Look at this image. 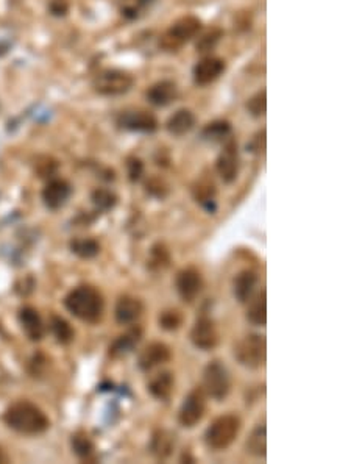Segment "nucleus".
<instances>
[{
  "instance_id": "obj_1",
  "label": "nucleus",
  "mask_w": 351,
  "mask_h": 464,
  "mask_svg": "<svg viewBox=\"0 0 351 464\" xmlns=\"http://www.w3.org/2000/svg\"><path fill=\"white\" fill-rule=\"evenodd\" d=\"M3 421L10 428L22 435H41L50 427L44 411L30 402H17L5 411Z\"/></svg>"
},
{
  "instance_id": "obj_21",
  "label": "nucleus",
  "mask_w": 351,
  "mask_h": 464,
  "mask_svg": "<svg viewBox=\"0 0 351 464\" xmlns=\"http://www.w3.org/2000/svg\"><path fill=\"white\" fill-rule=\"evenodd\" d=\"M141 336H142V330L139 329V327H135V329L124 333V335L119 336L116 341L110 345V355L124 357L130 354V352L136 347L137 343L141 341Z\"/></svg>"
},
{
  "instance_id": "obj_22",
  "label": "nucleus",
  "mask_w": 351,
  "mask_h": 464,
  "mask_svg": "<svg viewBox=\"0 0 351 464\" xmlns=\"http://www.w3.org/2000/svg\"><path fill=\"white\" fill-rule=\"evenodd\" d=\"M174 384L175 382L172 372L164 371L151 378L149 383V391L151 396L158 398V401H167L172 394V391H174Z\"/></svg>"
},
{
  "instance_id": "obj_6",
  "label": "nucleus",
  "mask_w": 351,
  "mask_h": 464,
  "mask_svg": "<svg viewBox=\"0 0 351 464\" xmlns=\"http://www.w3.org/2000/svg\"><path fill=\"white\" fill-rule=\"evenodd\" d=\"M202 27L200 19L195 16H184L172 25V27L165 31L164 36L161 38V45L167 50H177L181 45L189 41L191 38H194L198 30Z\"/></svg>"
},
{
  "instance_id": "obj_14",
  "label": "nucleus",
  "mask_w": 351,
  "mask_h": 464,
  "mask_svg": "<svg viewBox=\"0 0 351 464\" xmlns=\"http://www.w3.org/2000/svg\"><path fill=\"white\" fill-rule=\"evenodd\" d=\"M223 70H225V63L221 60V58L208 57L194 68V80L197 84L204 87V84H209L217 80V78L222 75Z\"/></svg>"
},
{
  "instance_id": "obj_38",
  "label": "nucleus",
  "mask_w": 351,
  "mask_h": 464,
  "mask_svg": "<svg viewBox=\"0 0 351 464\" xmlns=\"http://www.w3.org/2000/svg\"><path fill=\"white\" fill-rule=\"evenodd\" d=\"M49 10L54 16H66L69 11V2L68 0H50Z\"/></svg>"
},
{
  "instance_id": "obj_5",
  "label": "nucleus",
  "mask_w": 351,
  "mask_h": 464,
  "mask_svg": "<svg viewBox=\"0 0 351 464\" xmlns=\"http://www.w3.org/2000/svg\"><path fill=\"white\" fill-rule=\"evenodd\" d=\"M230 374L225 364L218 359L211 361L203 372V391L216 401H223L230 393Z\"/></svg>"
},
{
  "instance_id": "obj_34",
  "label": "nucleus",
  "mask_w": 351,
  "mask_h": 464,
  "mask_svg": "<svg viewBox=\"0 0 351 464\" xmlns=\"http://www.w3.org/2000/svg\"><path fill=\"white\" fill-rule=\"evenodd\" d=\"M247 108L248 111L253 116L260 117L266 114V108H267V102H266V91H261V93H257L256 96L251 97L247 103Z\"/></svg>"
},
{
  "instance_id": "obj_9",
  "label": "nucleus",
  "mask_w": 351,
  "mask_h": 464,
  "mask_svg": "<svg viewBox=\"0 0 351 464\" xmlns=\"http://www.w3.org/2000/svg\"><path fill=\"white\" fill-rule=\"evenodd\" d=\"M191 341L200 350H213L218 344V331L216 329V324L213 319L203 316L197 319L191 330Z\"/></svg>"
},
{
  "instance_id": "obj_26",
  "label": "nucleus",
  "mask_w": 351,
  "mask_h": 464,
  "mask_svg": "<svg viewBox=\"0 0 351 464\" xmlns=\"http://www.w3.org/2000/svg\"><path fill=\"white\" fill-rule=\"evenodd\" d=\"M70 250L75 255H78L80 258H94L96 255L100 252V246H98L97 241L89 239V238H83V239H74L70 243Z\"/></svg>"
},
{
  "instance_id": "obj_28",
  "label": "nucleus",
  "mask_w": 351,
  "mask_h": 464,
  "mask_svg": "<svg viewBox=\"0 0 351 464\" xmlns=\"http://www.w3.org/2000/svg\"><path fill=\"white\" fill-rule=\"evenodd\" d=\"M52 331H54V336L57 338V341L59 344H69L72 339H74V330L69 325L68 321H64L63 317L54 316L52 317Z\"/></svg>"
},
{
  "instance_id": "obj_39",
  "label": "nucleus",
  "mask_w": 351,
  "mask_h": 464,
  "mask_svg": "<svg viewBox=\"0 0 351 464\" xmlns=\"http://www.w3.org/2000/svg\"><path fill=\"white\" fill-rule=\"evenodd\" d=\"M155 2H156V0H137V5L142 6V8H147V6L154 5Z\"/></svg>"
},
{
  "instance_id": "obj_18",
  "label": "nucleus",
  "mask_w": 351,
  "mask_h": 464,
  "mask_svg": "<svg viewBox=\"0 0 351 464\" xmlns=\"http://www.w3.org/2000/svg\"><path fill=\"white\" fill-rule=\"evenodd\" d=\"M177 84L170 80H163L149 89L147 99L155 107H165L177 99Z\"/></svg>"
},
{
  "instance_id": "obj_40",
  "label": "nucleus",
  "mask_w": 351,
  "mask_h": 464,
  "mask_svg": "<svg viewBox=\"0 0 351 464\" xmlns=\"http://www.w3.org/2000/svg\"><path fill=\"white\" fill-rule=\"evenodd\" d=\"M6 461H8V456H6L3 450L0 449V463H6Z\"/></svg>"
},
{
  "instance_id": "obj_24",
  "label": "nucleus",
  "mask_w": 351,
  "mask_h": 464,
  "mask_svg": "<svg viewBox=\"0 0 351 464\" xmlns=\"http://www.w3.org/2000/svg\"><path fill=\"white\" fill-rule=\"evenodd\" d=\"M247 317L251 324L255 325H266L267 322V296L266 291L257 294L253 302L250 304Z\"/></svg>"
},
{
  "instance_id": "obj_25",
  "label": "nucleus",
  "mask_w": 351,
  "mask_h": 464,
  "mask_svg": "<svg viewBox=\"0 0 351 464\" xmlns=\"http://www.w3.org/2000/svg\"><path fill=\"white\" fill-rule=\"evenodd\" d=\"M231 135V126L227 121H214L208 124L207 127L202 130V138L204 141L211 142H218L228 138Z\"/></svg>"
},
{
  "instance_id": "obj_17",
  "label": "nucleus",
  "mask_w": 351,
  "mask_h": 464,
  "mask_svg": "<svg viewBox=\"0 0 351 464\" xmlns=\"http://www.w3.org/2000/svg\"><path fill=\"white\" fill-rule=\"evenodd\" d=\"M19 322L22 325V330L25 335L29 336L31 341H41L44 336V325L41 321V316L38 315V311L31 306H24L19 311Z\"/></svg>"
},
{
  "instance_id": "obj_10",
  "label": "nucleus",
  "mask_w": 351,
  "mask_h": 464,
  "mask_svg": "<svg viewBox=\"0 0 351 464\" xmlns=\"http://www.w3.org/2000/svg\"><path fill=\"white\" fill-rule=\"evenodd\" d=\"M175 285L178 294H180V297L184 300V302L188 304L194 302V300L200 296V292L203 290L202 274L194 269V267H188V269L178 272Z\"/></svg>"
},
{
  "instance_id": "obj_7",
  "label": "nucleus",
  "mask_w": 351,
  "mask_h": 464,
  "mask_svg": "<svg viewBox=\"0 0 351 464\" xmlns=\"http://www.w3.org/2000/svg\"><path fill=\"white\" fill-rule=\"evenodd\" d=\"M133 77L119 69L103 70L94 78V88L103 96H122L133 87Z\"/></svg>"
},
{
  "instance_id": "obj_15",
  "label": "nucleus",
  "mask_w": 351,
  "mask_h": 464,
  "mask_svg": "<svg viewBox=\"0 0 351 464\" xmlns=\"http://www.w3.org/2000/svg\"><path fill=\"white\" fill-rule=\"evenodd\" d=\"M70 185L64 180H52L43 191V200L49 210H58L61 208L66 202H68L70 195Z\"/></svg>"
},
{
  "instance_id": "obj_8",
  "label": "nucleus",
  "mask_w": 351,
  "mask_h": 464,
  "mask_svg": "<svg viewBox=\"0 0 351 464\" xmlns=\"http://www.w3.org/2000/svg\"><path fill=\"white\" fill-rule=\"evenodd\" d=\"M204 411H207V394L202 388H195L184 398L178 413V421L183 427L192 428L203 419Z\"/></svg>"
},
{
  "instance_id": "obj_30",
  "label": "nucleus",
  "mask_w": 351,
  "mask_h": 464,
  "mask_svg": "<svg viewBox=\"0 0 351 464\" xmlns=\"http://www.w3.org/2000/svg\"><path fill=\"white\" fill-rule=\"evenodd\" d=\"M92 204H94L98 210L108 211L117 204V197L111 191H108V189H96V191L92 193Z\"/></svg>"
},
{
  "instance_id": "obj_23",
  "label": "nucleus",
  "mask_w": 351,
  "mask_h": 464,
  "mask_svg": "<svg viewBox=\"0 0 351 464\" xmlns=\"http://www.w3.org/2000/svg\"><path fill=\"white\" fill-rule=\"evenodd\" d=\"M195 126V116L189 110H178L167 121L169 133L174 136H183L189 133Z\"/></svg>"
},
{
  "instance_id": "obj_4",
  "label": "nucleus",
  "mask_w": 351,
  "mask_h": 464,
  "mask_svg": "<svg viewBox=\"0 0 351 464\" xmlns=\"http://www.w3.org/2000/svg\"><path fill=\"white\" fill-rule=\"evenodd\" d=\"M266 338L261 335H247L234 347L237 361L248 369H260L266 363Z\"/></svg>"
},
{
  "instance_id": "obj_27",
  "label": "nucleus",
  "mask_w": 351,
  "mask_h": 464,
  "mask_svg": "<svg viewBox=\"0 0 351 464\" xmlns=\"http://www.w3.org/2000/svg\"><path fill=\"white\" fill-rule=\"evenodd\" d=\"M247 449L251 455L256 456H266L267 442H266V427L260 426L253 430V433L248 437Z\"/></svg>"
},
{
  "instance_id": "obj_19",
  "label": "nucleus",
  "mask_w": 351,
  "mask_h": 464,
  "mask_svg": "<svg viewBox=\"0 0 351 464\" xmlns=\"http://www.w3.org/2000/svg\"><path fill=\"white\" fill-rule=\"evenodd\" d=\"M174 447H175V435L170 433V431L156 430L155 433L151 435L149 449L156 458L160 460L167 458V456H170Z\"/></svg>"
},
{
  "instance_id": "obj_2",
  "label": "nucleus",
  "mask_w": 351,
  "mask_h": 464,
  "mask_svg": "<svg viewBox=\"0 0 351 464\" xmlns=\"http://www.w3.org/2000/svg\"><path fill=\"white\" fill-rule=\"evenodd\" d=\"M64 305L70 315L83 322L96 324L102 319L105 302L102 294L96 287L83 285L72 290L64 299Z\"/></svg>"
},
{
  "instance_id": "obj_16",
  "label": "nucleus",
  "mask_w": 351,
  "mask_h": 464,
  "mask_svg": "<svg viewBox=\"0 0 351 464\" xmlns=\"http://www.w3.org/2000/svg\"><path fill=\"white\" fill-rule=\"evenodd\" d=\"M142 311H144V306H142L141 300L136 297H131V296H124L117 300L114 316L119 324L127 325V324H133L135 321H137V319L141 317Z\"/></svg>"
},
{
  "instance_id": "obj_13",
  "label": "nucleus",
  "mask_w": 351,
  "mask_h": 464,
  "mask_svg": "<svg viewBox=\"0 0 351 464\" xmlns=\"http://www.w3.org/2000/svg\"><path fill=\"white\" fill-rule=\"evenodd\" d=\"M170 359V349L163 343H151L145 347L137 358V364L141 371L149 372L158 368Z\"/></svg>"
},
{
  "instance_id": "obj_31",
  "label": "nucleus",
  "mask_w": 351,
  "mask_h": 464,
  "mask_svg": "<svg viewBox=\"0 0 351 464\" xmlns=\"http://www.w3.org/2000/svg\"><path fill=\"white\" fill-rule=\"evenodd\" d=\"M170 261L169 257V252L167 249L163 244H156L154 246V249L150 252V261H149V266L151 269H164V267H167Z\"/></svg>"
},
{
  "instance_id": "obj_20",
  "label": "nucleus",
  "mask_w": 351,
  "mask_h": 464,
  "mask_svg": "<svg viewBox=\"0 0 351 464\" xmlns=\"http://www.w3.org/2000/svg\"><path fill=\"white\" fill-rule=\"evenodd\" d=\"M256 283H257L256 272L247 269L237 274L233 282V292L236 300H239L241 304L248 302V299L255 291Z\"/></svg>"
},
{
  "instance_id": "obj_12",
  "label": "nucleus",
  "mask_w": 351,
  "mask_h": 464,
  "mask_svg": "<svg viewBox=\"0 0 351 464\" xmlns=\"http://www.w3.org/2000/svg\"><path fill=\"white\" fill-rule=\"evenodd\" d=\"M217 171L225 183H233L239 174V155H237V144L230 141L223 147L217 160Z\"/></svg>"
},
{
  "instance_id": "obj_36",
  "label": "nucleus",
  "mask_w": 351,
  "mask_h": 464,
  "mask_svg": "<svg viewBox=\"0 0 351 464\" xmlns=\"http://www.w3.org/2000/svg\"><path fill=\"white\" fill-rule=\"evenodd\" d=\"M145 188H147V193L156 195V197H164V195L167 194V186H165L160 179H151L150 181H147Z\"/></svg>"
},
{
  "instance_id": "obj_33",
  "label": "nucleus",
  "mask_w": 351,
  "mask_h": 464,
  "mask_svg": "<svg viewBox=\"0 0 351 464\" xmlns=\"http://www.w3.org/2000/svg\"><path fill=\"white\" fill-rule=\"evenodd\" d=\"M221 38H222V30H218V29L211 30V31H208V33H204L200 39H198L197 49L200 52L213 50Z\"/></svg>"
},
{
  "instance_id": "obj_3",
  "label": "nucleus",
  "mask_w": 351,
  "mask_h": 464,
  "mask_svg": "<svg viewBox=\"0 0 351 464\" xmlns=\"http://www.w3.org/2000/svg\"><path fill=\"white\" fill-rule=\"evenodd\" d=\"M241 421L234 414L221 416L211 424L204 435V441L213 450H225L230 447L239 435Z\"/></svg>"
},
{
  "instance_id": "obj_11",
  "label": "nucleus",
  "mask_w": 351,
  "mask_h": 464,
  "mask_svg": "<svg viewBox=\"0 0 351 464\" xmlns=\"http://www.w3.org/2000/svg\"><path fill=\"white\" fill-rule=\"evenodd\" d=\"M119 126L130 132L154 133L158 128V121L147 111H127L119 117Z\"/></svg>"
},
{
  "instance_id": "obj_32",
  "label": "nucleus",
  "mask_w": 351,
  "mask_h": 464,
  "mask_svg": "<svg viewBox=\"0 0 351 464\" xmlns=\"http://www.w3.org/2000/svg\"><path fill=\"white\" fill-rule=\"evenodd\" d=\"M183 324V315L178 310H165L160 316V325L164 330H178Z\"/></svg>"
},
{
  "instance_id": "obj_37",
  "label": "nucleus",
  "mask_w": 351,
  "mask_h": 464,
  "mask_svg": "<svg viewBox=\"0 0 351 464\" xmlns=\"http://www.w3.org/2000/svg\"><path fill=\"white\" fill-rule=\"evenodd\" d=\"M214 186L213 185H198V193L195 194V197L198 202H208V204H211V202H213V197H214Z\"/></svg>"
},
{
  "instance_id": "obj_29",
  "label": "nucleus",
  "mask_w": 351,
  "mask_h": 464,
  "mask_svg": "<svg viewBox=\"0 0 351 464\" xmlns=\"http://www.w3.org/2000/svg\"><path fill=\"white\" fill-rule=\"evenodd\" d=\"M70 442L74 452L80 456V458H89V456L94 454V442H92L91 437L83 433V431H78V433L72 436Z\"/></svg>"
},
{
  "instance_id": "obj_35",
  "label": "nucleus",
  "mask_w": 351,
  "mask_h": 464,
  "mask_svg": "<svg viewBox=\"0 0 351 464\" xmlns=\"http://www.w3.org/2000/svg\"><path fill=\"white\" fill-rule=\"evenodd\" d=\"M128 175H130V180L131 181H137L139 179L142 177L144 174V165L142 161L139 158H128Z\"/></svg>"
}]
</instances>
